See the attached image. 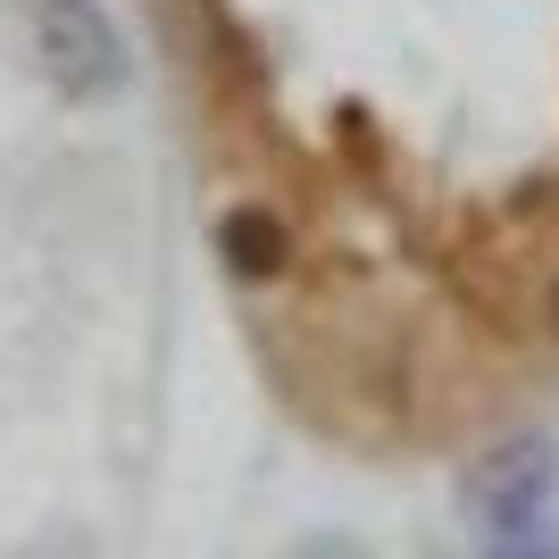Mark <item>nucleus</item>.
<instances>
[{"instance_id":"f257e3e1","label":"nucleus","mask_w":559,"mask_h":559,"mask_svg":"<svg viewBox=\"0 0 559 559\" xmlns=\"http://www.w3.org/2000/svg\"><path fill=\"white\" fill-rule=\"evenodd\" d=\"M460 510H467L476 551L551 535L559 526V443L551 435H510V443H492L485 460L460 476Z\"/></svg>"},{"instance_id":"f03ea898","label":"nucleus","mask_w":559,"mask_h":559,"mask_svg":"<svg viewBox=\"0 0 559 559\" xmlns=\"http://www.w3.org/2000/svg\"><path fill=\"white\" fill-rule=\"evenodd\" d=\"M34 59H43V84L68 109H109L126 84H134V50L117 34V17L100 0H34Z\"/></svg>"},{"instance_id":"7ed1b4c3","label":"nucleus","mask_w":559,"mask_h":559,"mask_svg":"<svg viewBox=\"0 0 559 559\" xmlns=\"http://www.w3.org/2000/svg\"><path fill=\"white\" fill-rule=\"evenodd\" d=\"M210 251H217V267H226L234 284L267 293V284L293 276L301 234H293V217H284L276 201H226V210L210 217Z\"/></svg>"},{"instance_id":"20e7f679","label":"nucleus","mask_w":559,"mask_h":559,"mask_svg":"<svg viewBox=\"0 0 559 559\" xmlns=\"http://www.w3.org/2000/svg\"><path fill=\"white\" fill-rule=\"evenodd\" d=\"M284 559H376V551H368L359 535H350V526H309V535L293 543Z\"/></svg>"},{"instance_id":"39448f33","label":"nucleus","mask_w":559,"mask_h":559,"mask_svg":"<svg viewBox=\"0 0 559 559\" xmlns=\"http://www.w3.org/2000/svg\"><path fill=\"white\" fill-rule=\"evenodd\" d=\"M485 559H559V526L535 535V543H501V551H485Z\"/></svg>"},{"instance_id":"423d86ee","label":"nucleus","mask_w":559,"mask_h":559,"mask_svg":"<svg viewBox=\"0 0 559 559\" xmlns=\"http://www.w3.org/2000/svg\"><path fill=\"white\" fill-rule=\"evenodd\" d=\"M543 326H551V343H559V267H551V284H543Z\"/></svg>"}]
</instances>
